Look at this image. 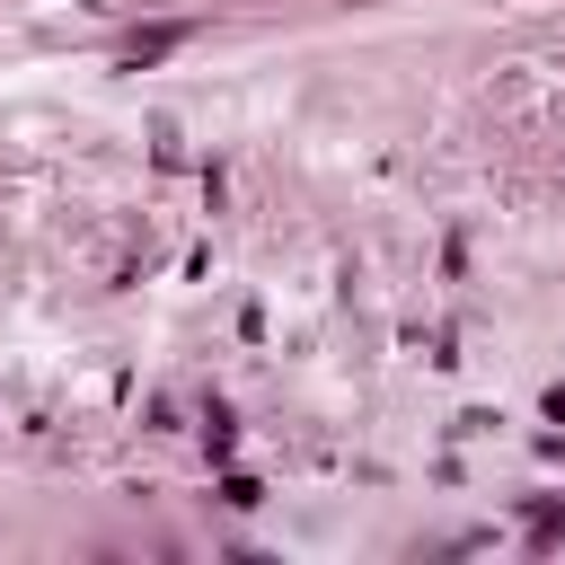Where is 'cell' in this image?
Returning a JSON list of instances; mask_svg holds the SVG:
<instances>
[{"label":"cell","instance_id":"cell-1","mask_svg":"<svg viewBox=\"0 0 565 565\" xmlns=\"http://www.w3.org/2000/svg\"><path fill=\"white\" fill-rule=\"evenodd\" d=\"M177 35H185V26H141V35L124 44V62L141 71V62H159V53H177Z\"/></svg>","mask_w":565,"mask_h":565}]
</instances>
